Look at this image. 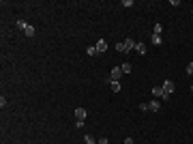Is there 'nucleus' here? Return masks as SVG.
I'll list each match as a JSON object with an SVG mask.
<instances>
[{
    "label": "nucleus",
    "instance_id": "nucleus-1",
    "mask_svg": "<svg viewBox=\"0 0 193 144\" xmlns=\"http://www.w3.org/2000/svg\"><path fill=\"white\" fill-rule=\"evenodd\" d=\"M123 75H125V73H123V69H120V67H114L107 80H110V82H120V78H123Z\"/></svg>",
    "mask_w": 193,
    "mask_h": 144
},
{
    "label": "nucleus",
    "instance_id": "nucleus-2",
    "mask_svg": "<svg viewBox=\"0 0 193 144\" xmlns=\"http://www.w3.org/2000/svg\"><path fill=\"white\" fill-rule=\"evenodd\" d=\"M163 90H165L167 95H172V92L176 90V86H174V82H172V80H165V82H163Z\"/></svg>",
    "mask_w": 193,
    "mask_h": 144
},
{
    "label": "nucleus",
    "instance_id": "nucleus-3",
    "mask_svg": "<svg viewBox=\"0 0 193 144\" xmlns=\"http://www.w3.org/2000/svg\"><path fill=\"white\" fill-rule=\"evenodd\" d=\"M150 92H152V97H155V99H159V97L163 99V95H165L163 86H152V90H150Z\"/></svg>",
    "mask_w": 193,
    "mask_h": 144
},
{
    "label": "nucleus",
    "instance_id": "nucleus-4",
    "mask_svg": "<svg viewBox=\"0 0 193 144\" xmlns=\"http://www.w3.org/2000/svg\"><path fill=\"white\" fill-rule=\"evenodd\" d=\"M135 43L137 41H133V39H125V54H129L131 50H135Z\"/></svg>",
    "mask_w": 193,
    "mask_h": 144
},
{
    "label": "nucleus",
    "instance_id": "nucleus-5",
    "mask_svg": "<svg viewBox=\"0 0 193 144\" xmlns=\"http://www.w3.org/2000/svg\"><path fill=\"white\" fill-rule=\"evenodd\" d=\"M97 52H99V54L107 52V41H103V39H99V41H97Z\"/></svg>",
    "mask_w": 193,
    "mask_h": 144
},
{
    "label": "nucleus",
    "instance_id": "nucleus-6",
    "mask_svg": "<svg viewBox=\"0 0 193 144\" xmlns=\"http://www.w3.org/2000/svg\"><path fill=\"white\" fill-rule=\"evenodd\" d=\"M135 52H137L139 56H144V54H146V52H148V47H146V45H144V43H135Z\"/></svg>",
    "mask_w": 193,
    "mask_h": 144
},
{
    "label": "nucleus",
    "instance_id": "nucleus-7",
    "mask_svg": "<svg viewBox=\"0 0 193 144\" xmlns=\"http://www.w3.org/2000/svg\"><path fill=\"white\" fill-rule=\"evenodd\" d=\"M161 110V105H159V101L157 99H152L150 103H148V112H159Z\"/></svg>",
    "mask_w": 193,
    "mask_h": 144
},
{
    "label": "nucleus",
    "instance_id": "nucleus-8",
    "mask_svg": "<svg viewBox=\"0 0 193 144\" xmlns=\"http://www.w3.org/2000/svg\"><path fill=\"white\" fill-rule=\"evenodd\" d=\"M75 118H77V121H84V118H86V110L84 108H77L75 110Z\"/></svg>",
    "mask_w": 193,
    "mask_h": 144
},
{
    "label": "nucleus",
    "instance_id": "nucleus-9",
    "mask_svg": "<svg viewBox=\"0 0 193 144\" xmlns=\"http://www.w3.org/2000/svg\"><path fill=\"white\" fill-rule=\"evenodd\" d=\"M34 26H30V24H28V26H26V30H24V35H26V37H34Z\"/></svg>",
    "mask_w": 193,
    "mask_h": 144
},
{
    "label": "nucleus",
    "instance_id": "nucleus-10",
    "mask_svg": "<svg viewBox=\"0 0 193 144\" xmlns=\"http://www.w3.org/2000/svg\"><path fill=\"white\" fill-rule=\"evenodd\" d=\"M150 41H152L155 45H161V43H163V39H161V35H152V37H150Z\"/></svg>",
    "mask_w": 193,
    "mask_h": 144
},
{
    "label": "nucleus",
    "instance_id": "nucleus-11",
    "mask_svg": "<svg viewBox=\"0 0 193 144\" xmlns=\"http://www.w3.org/2000/svg\"><path fill=\"white\" fill-rule=\"evenodd\" d=\"M120 69H123V73H131V69H133V67H131L129 62H125V65H120Z\"/></svg>",
    "mask_w": 193,
    "mask_h": 144
},
{
    "label": "nucleus",
    "instance_id": "nucleus-12",
    "mask_svg": "<svg viewBox=\"0 0 193 144\" xmlns=\"http://www.w3.org/2000/svg\"><path fill=\"white\" fill-rule=\"evenodd\" d=\"M86 52H88V56H97V54H99V52H97V45H90Z\"/></svg>",
    "mask_w": 193,
    "mask_h": 144
},
{
    "label": "nucleus",
    "instance_id": "nucleus-13",
    "mask_svg": "<svg viewBox=\"0 0 193 144\" xmlns=\"http://www.w3.org/2000/svg\"><path fill=\"white\" fill-rule=\"evenodd\" d=\"M163 32V26L161 24H155V28H152V35H161Z\"/></svg>",
    "mask_w": 193,
    "mask_h": 144
},
{
    "label": "nucleus",
    "instance_id": "nucleus-14",
    "mask_svg": "<svg viewBox=\"0 0 193 144\" xmlns=\"http://www.w3.org/2000/svg\"><path fill=\"white\" fill-rule=\"evenodd\" d=\"M110 86H112L114 92H120V82H110Z\"/></svg>",
    "mask_w": 193,
    "mask_h": 144
},
{
    "label": "nucleus",
    "instance_id": "nucleus-15",
    "mask_svg": "<svg viewBox=\"0 0 193 144\" xmlns=\"http://www.w3.org/2000/svg\"><path fill=\"white\" fill-rule=\"evenodd\" d=\"M26 26H28V22H24V19L17 22V28H19V30H26Z\"/></svg>",
    "mask_w": 193,
    "mask_h": 144
},
{
    "label": "nucleus",
    "instance_id": "nucleus-16",
    "mask_svg": "<svg viewBox=\"0 0 193 144\" xmlns=\"http://www.w3.org/2000/svg\"><path fill=\"white\" fill-rule=\"evenodd\" d=\"M84 140H86V144H97V140H94V138H92V136H86V138H84Z\"/></svg>",
    "mask_w": 193,
    "mask_h": 144
},
{
    "label": "nucleus",
    "instance_id": "nucleus-17",
    "mask_svg": "<svg viewBox=\"0 0 193 144\" xmlns=\"http://www.w3.org/2000/svg\"><path fill=\"white\" fill-rule=\"evenodd\" d=\"M187 73H189V75H193V62H189V65H187Z\"/></svg>",
    "mask_w": 193,
    "mask_h": 144
},
{
    "label": "nucleus",
    "instance_id": "nucleus-18",
    "mask_svg": "<svg viewBox=\"0 0 193 144\" xmlns=\"http://www.w3.org/2000/svg\"><path fill=\"white\" fill-rule=\"evenodd\" d=\"M116 50L118 52H125V43H116Z\"/></svg>",
    "mask_w": 193,
    "mask_h": 144
},
{
    "label": "nucleus",
    "instance_id": "nucleus-19",
    "mask_svg": "<svg viewBox=\"0 0 193 144\" xmlns=\"http://www.w3.org/2000/svg\"><path fill=\"white\" fill-rule=\"evenodd\" d=\"M139 110L142 112H148V103H139Z\"/></svg>",
    "mask_w": 193,
    "mask_h": 144
},
{
    "label": "nucleus",
    "instance_id": "nucleus-20",
    "mask_svg": "<svg viewBox=\"0 0 193 144\" xmlns=\"http://www.w3.org/2000/svg\"><path fill=\"white\" fill-rule=\"evenodd\" d=\"M97 144H107V138H101V140L97 142Z\"/></svg>",
    "mask_w": 193,
    "mask_h": 144
},
{
    "label": "nucleus",
    "instance_id": "nucleus-21",
    "mask_svg": "<svg viewBox=\"0 0 193 144\" xmlns=\"http://www.w3.org/2000/svg\"><path fill=\"white\" fill-rule=\"evenodd\" d=\"M125 144H135V142H133V138H127V140H125Z\"/></svg>",
    "mask_w": 193,
    "mask_h": 144
},
{
    "label": "nucleus",
    "instance_id": "nucleus-22",
    "mask_svg": "<svg viewBox=\"0 0 193 144\" xmlns=\"http://www.w3.org/2000/svg\"><path fill=\"white\" fill-rule=\"evenodd\" d=\"M191 92H193V84H191Z\"/></svg>",
    "mask_w": 193,
    "mask_h": 144
}]
</instances>
